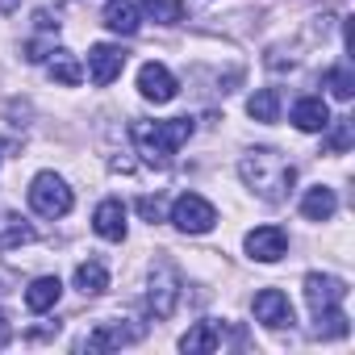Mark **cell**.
I'll list each match as a JSON object with an SVG mask.
<instances>
[{"mask_svg":"<svg viewBox=\"0 0 355 355\" xmlns=\"http://www.w3.org/2000/svg\"><path fill=\"white\" fill-rule=\"evenodd\" d=\"M239 175L247 180V189H251L255 197H263V201H272V205L284 201V197L293 193V184H297V167H293L280 150H272V146H259V150L243 155Z\"/></svg>","mask_w":355,"mask_h":355,"instance_id":"cell-1","label":"cell"},{"mask_svg":"<svg viewBox=\"0 0 355 355\" xmlns=\"http://www.w3.org/2000/svg\"><path fill=\"white\" fill-rule=\"evenodd\" d=\"M193 130H197V121H193V117H171V121H134V125H130V138H134V146H138V155H142L146 163L167 167V163H171V155L193 138Z\"/></svg>","mask_w":355,"mask_h":355,"instance_id":"cell-2","label":"cell"},{"mask_svg":"<svg viewBox=\"0 0 355 355\" xmlns=\"http://www.w3.org/2000/svg\"><path fill=\"white\" fill-rule=\"evenodd\" d=\"M71 205H76V197H71V189L59 180L55 171H38L34 180H30V209L34 214L63 218V214H71Z\"/></svg>","mask_w":355,"mask_h":355,"instance_id":"cell-3","label":"cell"},{"mask_svg":"<svg viewBox=\"0 0 355 355\" xmlns=\"http://www.w3.org/2000/svg\"><path fill=\"white\" fill-rule=\"evenodd\" d=\"M171 222H175V230H184V234H209L214 222H218V209L201 193H180L171 201Z\"/></svg>","mask_w":355,"mask_h":355,"instance_id":"cell-4","label":"cell"},{"mask_svg":"<svg viewBox=\"0 0 355 355\" xmlns=\"http://www.w3.org/2000/svg\"><path fill=\"white\" fill-rule=\"evenodd\" d=\"M146 301H150V313H155V318H167V313L175 309V301H180V276H175V268L159 263V268L150 272V293H146Z\"/></svg>","mask_w":355,"mask_h":355,"instance_id":"cell-5","label":"cell"},{"mask_svg":"<svg viewBox=\"0 0 355 355\" xmlns=\"http://www.w3.org/2000/svg\"><path fill=\"white\" fill-rule=\"evenodd\" d=\"M305 301L313 313H326V309H338L347 301V284L338 276H322V272H309L305 276Z\"/></svg>","mask_w":355,"mask_h":355,"instance_id":"cell-6","label":"cell"},{"mask_svg":"<svg viewBox=\"0 0 355 355\" xmlns=\"http://www.w3.org/2000/svg\"><path fill=\"white\" fill-rule=\"evenodd\" d=\"M121 67H125V51H121V46L96 42V46L88 51V76H92L96 88H109V84L121 76Z\"/></svg>","mask_w":355,"mask_h":355,"instance_id":"cell-7","label":"cell"},{"mask_svg":"<svg viewBox=\"0 0 355 355\" xmlns=\"http://www.w3.org/2000/svg\"><path fill=\"white\" fill-rule=\"evenodd\" d=\"M243 247H247L251 259L276 263V259H284V251H288V234H284L280 226H255V230L243 239Z\"/></svg>","mask_w":355,"mask_h":355,"instance_id":"cell-8","label":"cell"},{"mask_svg":"<svg viewBox=\"0 0 355 355\" xmlns=\"http://www.w3.org/2000/svg\"><path fill=\"white\" fill-rule=\"evenodd\" d=\"M138 92L155 105H167L175 101V92H180V84H175V76L163 67V63H142L138 67Z\"/></svg>","mask_w":355,"mask_h":355,"instance_id":"cell-9","label":"cell"},{"mask_svg":"<svg viewBox=\"0 0 355 355\" xmlns=\"http://www.w3.org/2000/svg\"><path fill=\"white\" fill-rule=\"evenodd\" d=\"M251 309H255V322H263V326H272V330L293 326V305H288V297H284L280 288H263V293H255Z\"/></svg>","mask_w":355,"mask_h":355,"instance_id":"cell-10","label":"cell"},{"mask_svg":"<svg viewBox=\"0 0 355 355\" xmlns=\"http://www.w3.org/2000/svg\"><path fill=\"white\" fill-rule=\"evenodd\" d=\"M92 230H96L101 239H109V243H121V239H125V205H121L117 197L101 201L96 214H92Z\"/></svg>","mask_w":355,"mask_h":355,"instance_id":"cell-11","label":"cell"},{"mask_svg":"<svg viewBox=\"0 0 355 355\" xmlns=\"http://www.w3.org/2000/svg\"><path fill=\"white\" fill-rule=\"evenodd\" d=\"M293 125L305 130V134H322V130L330 125V109H326V101H322V96H301V101L293 105Z\"/></svg>","mask_w":355,"mask_h":355,"instance_id":"cell-12","label":"cell"},{"mask_svg":"<svg viewBox=\"0 0 355 355\" xmlns=\"http://www.w3.org/2000/svg\"><path fill=\"white\" fill-rule=\"evenodd\" d=\"M59 297H63L59 276H38V280L26 288V309H30V313H46V309L59 305Z\"/></svg>","mask_w":355,"mask_h":355,"instance_id":"cell-13","label":"cell"},{"mask_svg":"<svg viewBox=\"0 0 355 355\" xmlns=\"http://www.w3.org/2000/svg\"><path fill=\"white\" fill-rule=\"evenodd\" d=\"M142 330H130V326H117V322H101L88 338H84V347L88 351H109V347H125V343H134Z\"/></svg>","mask_w":355,"mask_h":355,"instance_id":"cell-14","label":"cell"},{"mask_svg":"<svg viewBox=\"0 0 355 355\" xmlns=\"http://www.w3.org/2000/svg\"><path fill=\"white\" fill-rule=\"evenodd\" d=\"M218 347H222V326L218 322H197L180 338V351H189V355H205V351H218Z\"/></svg>","mask_w":355,"mask_h":355,"instance_id":"cell-15","label":"cell"},{"mask_svg":"<svg viewBox=\"0 0 355 355\" xmlns=\"http://www.w3.org/2000/svg\"><path fill=\"white\" fill-rule=\"evenodd\" d=\"M334 209H338V197H334V189H326V184L309 189V193H305V201H301V214H305L309 222H330V218H334Z\"/></svg>","mask_w":355,"mask_h":355,"instance_id":"cell-16","label":"cell"},{"mask_svg":"<svg viewBox=\"0 0 355 355\" xmlns=\"http://www.w3.org/2000/svg\"><path fill=\"white\" fill-rule=\"evenodd\" d=\"M105 26L121 38H134L138 34V9L130 5V0H109L105 5Z\"/></svg>","mask_w":355,"mask_h":355,"instance_id":"cell-17","label":"cell"},{"mask_svg":"<svg viewBox=\"0 0 355 355\" xmlns=\"http://www.w3.org/2000/svg\"><path fill=\"white\" fill-rule=\"evenodd\" d=\"M76 288H80L84 297H101V293L109 288V268H105L101 259L80 263V268H76Z\"/></svg>","mask_w":355,"mask_h":355,"instance_id":"cell-18","label":"cell"},{"mask_svg":"<svg viewBox=\"0 0 355 355\" xmlns=\"http://www.w3.org/2000/svg\"><path fill=\"white\" fill-rule=\"evenodd\" d=\"M46 71H51V80H55V84H67V88H76V84L84 80V71H80V63H76V55H71V51H51Z\"/></svg>","mask_w":355,"mask_h":355,"instance_id":"cell-19","label":"cell"},{"mask_svg":"<svg viewBox=\"0 0 355 355\" xmlns=\"http://www.w3.org/2000/svg\"><path fill=\"white\" fill-rule=\"evenodd\" d=\"M21 243H34V226H26L17 214H0V251H13Z\"/></svg>","mask_w":355,"mask_h":355,"instance_id":"cell-20","label":"cell"},{"mask_svg":"<svg viewBox=\"0 0 355 355\" xmlns=\"http://www.w3.org/2000/svg\"><path fill=\"white\" fill-rule=\"evenodd\" d=\"M247 113L255 117V121H263V125H272L276 117H280V92L276 88H259L251 101H247Z\"/></svg>","mask_w":355,"mask_h":355,"instance_id":"cell-21","label":"cell"},{"mask_svg":"<svg viewBox=\"0 0 355 355\" xmlns=\"http://www.w3.org/2000/svg\"><path fill=\"white\" fill-rule=\"evenodd\" d=\"M347 330H351V318L343 313V305L326 309V313H313V334L318 338H347Z\"/></svg>","mask_w":355,"mask_h":355,"instance_id":"cell-22","label":"cell"},{"mask_svg":"<svg viewBox=\"0 0 355 355\" xmlns=\"http://www.w3.org/2000/svg\"><path fill=\"white\" fill-rule=\"evenodd\" d=\"M142 13L159 26H175L184 17V0H142Z\"/></svg>","mask_w":355,"mask_h":355,"instance_id":"cell-23","label":"cell"},{"mask_svg":"<svg viewBox=\"0 0 355 355\" xmlns=\"http://www.w3.org/2000/svg\"><path fill=\"white\" fill-rule=\"evenodd\" d=\"M326 88H330L338 101H351V96H355V71H351L347 63H343V67H330V71H326Z\"/></svg>","mask_w":355,"mask_h":355,"instance_id":"cell-24","label":"cell"},{"mask_svg":"<svg viewBox=\"0 0 355 355\" xmlns=\"http://www.w3.org/2000/svg\"><path fill=\"white\" fill-rule=\"evenodd\" d=\"M326 130H330V150H334V155L351 146V121H347V117H338V121H330Z\"/></svg>","mask_w":355,"mask_h":355,"instance_id":"cell-25","label":"cell"},{"mask_svg":"<svg viewBox=\"0 0 355 355\" xmlns=\"http://www.w3.org/2000/svg\"><path fill=\"white\" fill-rule=\"evenodd\" d=\"M138 214H142V218H146V222L155 226V222H159V214H163V205H159V197H142V201H138Z\"/></svg>","mask_w":355,"mask_h":355,"instance_id":"cell-26","label":"cell"},{"mask_svg":"<svg viewBox=\"0 0 355 355\" xmlns=\"http://www.w3.org/2000/svg\"><path fill=\"white\" fill-rule=\"evenodd\" d=\"M9 338H13V326H9V313H5V309H0V347H5Z\"/></svg>","mask_w":355,"mask_h":355,"instance_id":"cell-27","label":"cell"}]
</instances>
